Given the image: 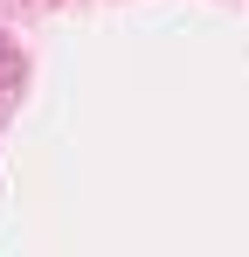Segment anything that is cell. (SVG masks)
I'll list each match as a JSON object with an SVG mask.
<instances>
[]
</instances>
